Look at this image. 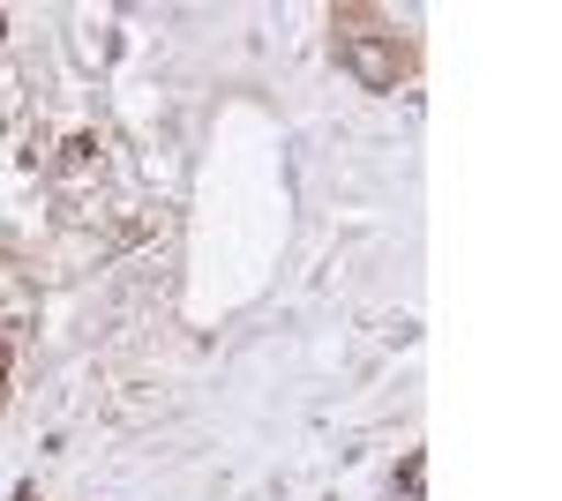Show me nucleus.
<instances>
[{
	"label": "nucleus",
	"mask_w": 562,
	"mask_h": 501,
	"mask_svg": "<svg viewBox=\"0 0 562 501\" xmlns=\"http://www.w3.org/2000/svg\"><path fill=\"white\" fill-rule=\"evenodd\" d=\"M338 68H346L360 90H397V76H405V53H397V38H383V31H360V23H346V31H338Z\"/></svg>",
	"instance_id": "f257e3e1"
},
{
	"label": "nucleus",
	"mask_w": 562,
	"mask_h": 501,
	"mask_svg": "<svg viewBox=\"0 0 562 501\" xmlns=\"http://www.w3.org/2000/svg\"><path fill=\"white\" fill-rule=\"evenodd\" d=\"M0 375H8V352H0Z\"/></svg>",
	"instance_id": "f03ea898"
}]
</instances>
